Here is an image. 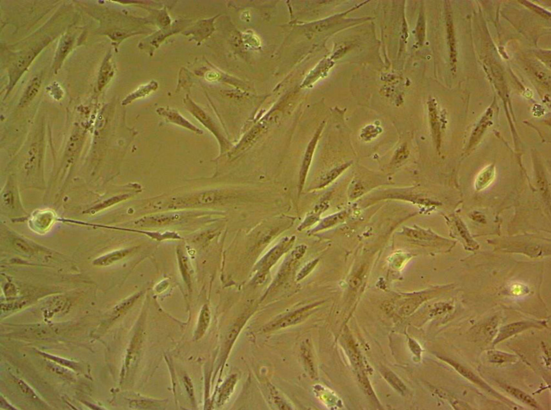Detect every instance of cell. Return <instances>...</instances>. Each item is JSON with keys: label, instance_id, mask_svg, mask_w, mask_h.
I'll return each instance as SVG.
<instances>
[{"label": "cell", "instance_id": "cell-1", "mask_svg": "<svg viewBox=\"0 0 551 410\" xmlns=\"http://www.w3.org/2000/svg\"><path fill=\"white\" fill-rule=\"evenodd\" d=\"M294 237L285 238L264 256L258 265V281L263 280L269 270L276 263L279 258L291 249L294 244Z\"/></svg>", "mask_w": 551, "mask_h": 410}, {"label": "cell", "instance_id": "cell-2", "mask_svg": "<svg viewBox=\"0 0 551 410\" xmlns=\"http://www.w3.org/2000/svg\"><path fill=\"white\" fill-rule=\"evenodd\" d=\"M544 326V322L531 321H519V322H515L505 325V326L501 328L498 333L497 338L494 340L493 345H496L498 343L503 342V341L507 340V339L511 338L516 334H519L523 331L528 330L529 328H542Z\"/></svg>", "mask_w": 551, "mask_h": 410}, {"label": "cell", "instance_id": "cell-3", "mask_svg": "<svg viewBox=\"0 0 551 410\" xmlns=\"http://www.w3.org/2000/svg\"><path fill=\"white\" fill-rule=\"evenodd\" d=\"M317 306H318L317 304L310 305V306L303 308L298 309L294 312L290 313V314L279 319L278 321H276L275 323H272L270 326H267V330H277V329L285 328V327L297 324V323H300V321L306 319L308 315H310V311Z\"/></svg>", "mask_w": 551, "mask_h": 410}, {"label": "cell", "instance_id": "cell-4", "mask_svg": "<svg viewBox=\"0 0 551 410\" xmlns=\"http://www.w3.org/2000/svg\"><path fill=\"white\" fill-rule=\"evenodd\" d=\"M183 218L182 214L179 213H161L144 217L137 221L136 224L142 226H158L173 223Z\"/></svg>", "mask_w": 551, "mask_h": 410}, {"label": "cell", "instance_id": "cell-5", "mask_svg": "<svg viewBox=\"0 0 551 410\" xmlns=\"http://www.w3.org/2000/svg\"><path fill=\"white\" fill-rule=\"evenodd\" d=\"M157 113L164 118L167 121L170 123L176 124L181 127L186 128L190 130L194 133L198 134V135H202L203 132L202 130L199 129L191 123H190L188 120L181 115L180 113L176 110L174 108L169 107H159L156 110Z\"/></svg>", "mask_w": 551, "mask_h": 410}, {"label": "cell", "instance_id": "cell-6", "mask_svg": "<svg viewBox=\"0 0 551 410\" xmlns=\"http://www.w3.org/2000/svg\"><path fill=\"white\" fill-rule=\"evenodd\" d=\"M440 359H442L443 360H444V361H446L448 362V363L449 364L450 366H452V367H453L454 369H455L456 371L458 372V373L461 374V375L462 376H464V377H465L466 378H467V379L471 380V381L474 382V383H475L476 384H478V385L481 386L482 388L487 390L488 392H491L492 394H493V395H495L496 397H499V399L505 400L504 397H501V395H499V393H497V392H496L495 390L492 389V388L490 387V386L488 385V384H486L485 382H483V380L481 379V378L478 377V376H476L475 374L473 373V372H471V370L468 369V368L465 367V366H464L463 365H462V364L458 363L457 362H455L454 361V360L449 359L443 358H440Z\"/></svg>", "mask_w": 551, "mask_h": 410}, {"label": "cell", "instance_id": "cell-7", "mask_svg": "<svg viewBox=\"0 0 551 410\" xmlns=\"http://www.w3.org/2000/svg\"><path fill=\"white\" fill-rule=\"evenodd\" d=\"M322 128H320L315 135L313 139L310 141V145L308 146V149H307L306 154H305L304 160H303L302 168L300 172V181H299V188H300V192L302 191L303 187H304L305 181H306L307 174H308L309 169L311 163L312 156H313L314 151L317 141H318L319 136L320 135Z\"/></svg>", "mask_w": 551, "mask_h": 410}, {"label": "cell", "instance_id": "cell-8", "mask_svg": "<svg viewBox=\"0 0 551 410\" xmlns=\"http://www.w3.org/2000/svg\"><path fill=\"white\" fill-rule=\"evenodd\" d=\"M184 103L186 104V108H188L189 111L190 112L202 123L204 124L206 127L209 129L210 131L215 133L216 129L214 127L213 123L210 120V118L207 115L206 113L196 104L194 103L192 100L190 99L188 96L184 99Z\"/></svg>", "mask_w": 551, "mask_h": 410}, {"label": "cell", "instance_id": "cell-9", "mask_svg": "<svg viewBox=\"0 0 551 410\" xmlns=\"http://www.w3.org/2000/svg\"><path fill=\"white\" fill-rule=\"evenodd\" d=\"M131 250V249H123L111 252V253L101 256V257H98L97 259L94 260L93 265L101 266V267H105V266L112 265V264L115 263V262L123 259L126 256L129 255Z\"/></svg>", "mask_w": 551, "mask_h": 410}, {"label": "cell", "instance_id": "cell-10", "mask_svg": "<svg viewBox=\"0 0 551 410\" xmlns=\"http://www.w3.org/2000/svg\"><path fill=\"white\" fill-rule=\"evenodd\" d=\"M157 88V83L154 82V81H152V82L149 83V84L140 86V87L138 88L137 90H135V92H133V93L129 94V95L122 102V104L124 106L127 105L128 104L131 103V102L135 101L136 100L149 95L151 92L156 90Z\"/></svg>", "mask_w": 551, "mask_h": 410}, {"label": "cell", "instance_id": "cell-11", "mask_svg": "<svg viewBox=\"0 0 551 410\" xmlns=\"http://www.w3.org/2000/svg\"><path fill=\"white\" fill-rule=\"evenodd\" d=\"M73 43L74 37L69 35H66L64 39L61 40L58 51H57L56 58H55V68H58V67L62 64L63 61L71 49Z\"/></svg>", "mask_w": 551, "mask_h": 410}, {"label": "cell", "instance_id": "cell-12", "mask_svg": "<svg viewBox=\"0 0 551 410\" xmlns=\"http://www.w3.org/2000/svg\"><path fill=\"white\" fill-rule=\"evenodd\" d=\"M349 212L347 211H342V212L336 213L331 216L327 217L324 220L322 221V222L315 228L312 232H317L321 231V230L327 229L332 227V226L336 225L340 222H343L346 218H347Z\"/></svg>", "mask_w": 551, "mask_h": 410}, {"label": "cell", "instance_id": "cell-13", "mask_svg": "<svg viewBox=\"0 0 551 410\" xmlns=\"http://www.w3.org/2000/svg\"><path fill=\"white\" fill-rule=\"evenodd\" d=\"M113 74L114 69L111 62V57L107 56L102 64L98 77V87L99 90H101L109 83Z\"/></svg>", "mask_w": 551, "mask_h": 410}, {"label": "cell", "instance_id": "cell-14", "mask_svg": "<svg viewBox=\"0 0 551 410\" xmlns=\"http://www.w3.org/2000/svg\"><path fill=\"white\" fill-rule=\"evenodd\" d=\"M328 204L327 202H323L317 205L316 206L314 207V210L308 215L306 220H304V222L299 226L298 230L301 231V230H304L305 228L312 225L315 222H318L319 219H320V215L322 214L324 211H326L327 209L328 208Z\"/></svg>", "mask_w": 551, "mask_h": 410}, {"label": "cell", "instance_id": "cell-15", "mask_svg": "<svg viewBox=\"0 0 551 410\" xmlns=\"http://www.w3.org/2000/svg\"><path fill=\"white\" fill-rule=\"evenodd\" d=\"M351 165V163H345V164L340 165V166L336 167V168L328 171L327 173L321 177L317 188H324L327 185H329L330 183L335 180L340 174H342Z\"/></svg>", "mask_w": 551, "mask_h": 410}, {"label": "cell", "instance_id": "cell-16", "mask_svg": "<svg viewBox=\"0 0 551 410\" xmlns=\"http://www.w3.org/2000/svg\"><path fill=\"white\" fill-rule=\"evenodd\" d=\"M503 388L506 390L507 392H508L511 395L514 396V397L517 398V399L519 400V401L523 402V403L531 406V407L535 408V409H540V406H539L538 403L535 401V399H533L531 396L528 395V394L525 393V392L518 389V388L507 385L503 386Z\"/></svg>", "mask_w": 551, "mask_h": 410}, {"label": "cell", "instance_id": "cell-17", "mask_svg": "<svg viewBox=\"0 0 551 410\" xmlns=\"http://www.w3.org/2000/svg\"><path fill=\"white\" fill-rule=\"evenodd\" d=\"M210 320V313L209 308L207 306L204 305L203 307L202 310H201L200 317L198 323V326H197V330L196 331L195 335L197 340L202 338L204 336L205 332L207 329L208 325H209Z\"/></svg>", "mask_w": 551, "mask_h": 410}, {"label": "cell", "instance_id": "cell-18", "mask_svg": "<svg viewBox=\"0 0 551 410\" xmlns=\"http://www.w3.org/2000/svg\"><path fill=\"white\" fill-rule=\"evenodd\" d=\"M487 358L490 362L496 364L514 362L517 360V357L515 355L497 350L489 351L487 352Z\"/></svg>", "mask_w": 551, "mask_h": 410}, {"label": "cell", "instance_id": "cell-19", "mask_svg": "<svg viewBox=\"0 0 551 410\" xmlns=\"http://www.w3.org/2000/svg\"><path fill=\"white\" fill-rule=\"evenodd\" d=\"M40 86V79H39L38 77H35L32 82H31V84L29 85L28 87H27L26 91H25L24 94H23L19 104L22 106H25L32 101L35 96L37 95V94L38 93Z\"/></svg>", "mask_w": 551, "mask_h": 410}, {"label": "cell", "instance_id": "cell-20", "mask_svg": "<svg viewBox=\"0 0 551 410\" xmlns=\"http://www.w3.org/2000/svg\"><path fill=\"white\" fill-rule=\"evenodd\" d=\"M494 177H495V170L493 166L484 169L476 179V189L480 190L486 188L493 180Z\"/></svg>", "mask_w": 551, "mask_h": 410}, {"label": "cell", "instance_id": "cell-21", "mask_svg": "<svg viewBox=\"0 0 551 410\" xmlns=\"http://www.w3.org/2000/svg\"><path fill=\"white\" fill-rule=\"evenodd\" d=\"M381 374L385 379L399 393L403 394L406 392V386L394 372L389 370L383 369Z\"/></svg>", "mask_w": 551, "mask_h": 410}, {"label": "cell", "instance_id": "cell-22", "mask_svg": "<svg viewBox=\"0 0 551 410\" xmlns=\"http://www.w3.org/2000/svg\"><path fill=\"white\" fill-rule=\"evenodd\" d=\"M131 196V195L130 194H123L113 197V198H110L109 200L102 203V204L92 207L90 210L86 211V212L94 214V213L99 212V211L107 208L108 207L113 206V205L117 204L118 203L121 202L122 201L127 200V199L129 198Z\"/></svg>", "mask_w": 551, "mask_h": 410}, {"label": "cell", "instance_id": "cell-23", "mask_svg": "<svg viewBox=\"0 0 551 410\" xmlns=\"http://www.w3.org/2000/svg\"><path fill=\"white\" fill-rule=\"evenodd\" d=\"M423 301L424 298L422 297H415L407 299L399 307V313L403 315L411 314L423 302Z\"/></svg>", "mask_w": 551, "mask_h": 410}, {"label": "cell", "instance_id": "cell-24", "mask_svg": "<svg viewBox=\"0 0 551 410\" xmlns=\"http://www.w3.org/2000/svg\"><path fill=\"white\" fill-rule=\"evenodd\" d=\"M404 232L406 236L413 239L432 240L436 239V236L434 234L427 232L426 230L419 229V228H417V229L406 228V229H405Z\"/></svg>", "mask_w": 551, "mask_h": 410}, {"label": "cell", "instance_id": "cell-25", "mask_svg": "<svg viewBox=\"0 0 551 410\" xmlns=\"http://www.w3.org/2000/svg\"><path fill=\"white\" fill-rule=\"evenodd\" d=\"M38 49H33V50L29 51L28 52L25 53L23 56L19 57L18 60H17V64H16V68L17 70H18V72H22L28 68L29 65L34 60V57L38 54Z\"/></svg>", "mask_w": 551, "mask_h": 410}, {"label": "cell", "instance_id": "cell-26", "mask_svg": "<svg viewBox=\"0 0 551 410\" xmlns=\"http://www.w3.org/2000/svg\"><path fill=\"white\" fill-rule=\"evenodd\" d=\"M236 382V376H233L229 378L222 386L221 391H220L219 400H218V402L220 404H223L231 395L234 387H235Z\"/></svg>", "mask_w": 551, "mask_h": 410}, {"label": "cell", "instance_id": "cell-27", "mask_svg": "<svg viewBox=\"0 0 551 410\" xmlns=\"http://www.w3.org/2000/svg\"><path fill=\"white\" fill-rule=\"evenodd\" d=\"M365 191V187H364L361 181L358 180V179H355V180L352 181L351 185H350L348 194H349L350 199L354 200L362 196Z\"/></svg>", "mask_w": 551, "mask_h": 410}, {"label": "cell", "instance_id": "cell-28", "mask_svg": "<svg viewBox=\"0 0 551 410\" xmlns=\"http://www.w3.org/2000/svg\"><path fill=\"white\" fill-rule=\"evenodd\" d=\"M41 356L44 357L45 358L49 359L52 360L53 361L56 362V363L60 364V365L66 366L70 368V369L73 370H78L80 368V366L76 362H72L71 360L65 359L58 358V357L52 356V355L45 354V353L39 352Z\"/></svg>", "mask_w": 551, "mask_h": 410}, {"label": "cell", "instance_id": "cell-29", "mask_svg": "<svg viewBox=\"0 0 551 410\" xmlns=\"http://www.w3.org/2000/svg\"><path fill=\"white\" fill-rule=\"evenodd\" d=\"M456 225H457V228L458 230H459L460 235H461L462 237L467 242L468 245L474 248L478 247V244L472 239L469 232L467 231V228H466L464 224L462 223L461 221H458V222H456Z\"/></svg>", "mask_w": 551, "mask_h": 410}, {"label": "cell", "instance_id": "cell-30", "mask_svg": "<svg viewBox=\"0 0 551 410\" xmlns=\"http://www.w3.org/2000/svg\"><path fill=\"white\" fill-rule=\"evenodd\" d=\"M497 326L498 319L495 318L492 319L491 321H489V322L484 326V334H485L487 338H493V337L497 334Z\"/></svg>", "mask_w": 551, "mask_h": 410}, {"label": "cell", "instance_id": "cell-31", "mask_svg": "<svg viewBox=\"0 0 551 410\" xmlns=\"http://www.w3.org/2000/svg\"><path fill=\"white\" fill-rule=\"evenodd\" d=\"M318 259H314L313 260V261L310 262V263H309L308 265L305 266V267L303 268L302 270H301V271L300 272V273H299L298 275H297V280H298V281H300V280H302L304 279V277H306V276L308 275L309 273H310V272H311L312 270L314 269V267H316L317 264H318Z\"/></svg>", "mask_w": 551, "mask_h": 410}, {"label": "cell", "instance_id": "cell-32", "mask_svg": "<svg viewBox=\"0 0 551 410\" xmlns=\"http://www.w3.org/2000/svg\"><path fill=\"white\" fill-rule=\"evenodd\" d=\"M138 296L139 295H136L135 296L132 297L131 298L128 299L127 300L121 303V304L118 305V306L115 308V313L117 314V313L123 312L124 311H125L126 309H127L130 307L132 306V305L135 303V301L137 300Z\"/></svg>", "mask_w": 551, "mask_h": 410}, {"label": "cell", "instance_id": "cell-33", "mask_svg": "<svg viewBox=\"0 0 551 410\" xmlns=\"http://www.w3.org/2000/svg\"><path fill=\"white\" fill-rule=\"evenodd\" d=\"M15 381L17 382L19 389L21 390V391L23 393L29 396V397L33 398L36 397V395L35 394L34 392L33 391V390L29 387V386L27 385L24 381H23L22 380L18 379V378H17Z\"/></svg>", "mask_w": 551, "mask_h": 410}, {"label": "cell", "instance_id": "cell-34", "mask_svg": "<svg viewBox=\"0 0 551 410\" xmlns=\"http://www.w3.org/2000/svg\"><path fill=\"white\" fill-rule=\"evenodd\" d=\"M14 244L16 248L19 251L25 252V253H31L33 252L32 249L29 244L25 242L24 240L20 239H17L14 241Z\"/></svg>", "mask_w": 551, "mask_h": 410}, {"label": "cell", "instance_id": "cell-35", "mask_svg": "<svg viewBox=\"0 0 551 410\" xmlns=\"http://www.w3.org/2000/svg\"><path fill=\"white\" fill-rule=\"evenodd\" d=\"M306 250L307 246L306 245H304V244L299 245L295 248V249L292 252L291 255V257L294 260L300 259L306 254Z\"/></svg>", "mask_w": 551, "mask_h": 410}, {"label": "cell", "instance_id": "cell-36", "mask_svg": "<svg viewBox=\"0 0 551 410\" xmlns=\"http://www.w3.org/2000/svg\"><path fill=\"white\" fill-rule=\"evenodd\" d=\"M51 371L54 372V374H58L60 376H64V377H70L72 375L70 374V372L68 370L65 369L64 368L60 367L58 366L51 365L50 367Z\"/></svg>", "mask_w": 551, "mask_h": 410}, {"label": "cell", "instance_id": "cell-37", "mask_svg": "<svg viewBox=\"0 0 551 410\" xmlns=\"http://www.w3.org/2000/svg\"><path fill=\"white\" fill-rule=\"evenodd\" d=\"M409 344L411 351H412V352H413V354L416 355V356H418L419 357V358H420L421 353H422V349H421L420 346H419L418 343L415 342L414 340H412V339H409Z\"/></svg>", "mask_w": 551, "mask_h": 410}, {"label": "cell", "instance_id": "cell-38", "mask_svg": "<svg viewBox=\"0 0 551 410\" xmlns=\"http://www.w3.org/2000/svg\"><path fill=\"white\" fill-rule=\"evenodd\" d=\"M3 200L4 204L7 206H12L13 204V197L12 192H5L3 196Z\"/></svg>", "mask_w": 551, "mask_h": 410}, {"label": "cell", "instance_id": "cell-39", "mask_svg": "<svg viewBox=\"0 0 551 410\" xmlns=\"http://www.w3.org/2000/svg\"><path fill=\"white\" fill-rule=\"evenodd\" d=\"M362 282L361 274H357V275L354 276L350 281V285L353 288L355 289L360 285Z\"/></svg>", "mask_w": 551, "mask_h": 410}, {"label": "cell", "instance_id": "cell-40", "mask_svg": "<svg viewBox=\"0 0 551 410\" xmlns=\"http://www.w3.org/2000/svg\"><path fill=\"white\" fill-rule=\"evenodd\" d=\"M406 156L407 154L406 153H405V150L401 149L399 150V151L397 152L396 154L395 155V159H394V161H395L396 163H399V161H401V160H403V159H405Z\"/></svg>", "mask_w": 551, "mask_h": 410}, {"label": "cell", "instance_id": "cell-41", "mask_svg": "<svg viewBox=\"0 0 551 410\" xmlns=\"http://www.w3.org/2000/svg\"><path fill=\"white\" fill-rule=\"evenodd\" d=\"M184 382L185 384H186L187 390H188L189 393V395L193 397V388H192L191 382H190L189 378L185 377Z\"/></svg>", "mask_w": 551, "mask_h": 410}]
</instances>
